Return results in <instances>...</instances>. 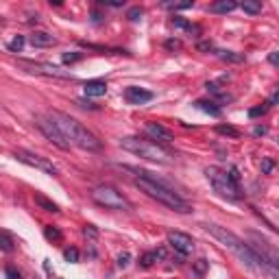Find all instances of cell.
I'll list each match as a JSON object with an SVG mask.
<instances>
[{
	"label": "cell",
	"instance_id": "6da1fadb",
	"mask_svg": "<svg viewBox=\"0 0 279 279\" xmlns=\"http://www.w3.org/2000/svg\"><path fill=\"white\" fill-rule=\"evenodd\" d=\"M127 170L135 172V185L146 196H151L153 201L161 203L164 207L177 212V214H190V212H192L190 201H185L183 196L175 190V188L168 185L157 175H153V172H149V170H140V168H127Z\"/></svg>",
	"mask_w": 279,
	"mask_h": 279
},
{
	"label": "cell",
	"instance_id": "7a4b0ae2",
	"mask_svg": "<svg viewBox=\"0 0 279 279\" xmlns=\"http://www.w3.org/2000/svg\"><path fill=\"white\" fill-rule=\"evenodd\" d=\"M205 231H207L212 238H216V240L223 244V247L231 249V251L236 253V258L240 260L244 266H249L251 270H255V273H266V275H268L264 262H262V260L255 255V251H253L249 244L242 240V238H238L234 231H229L227 227H220V225H214V223H207V225H205Z\"/></svg>",
	"mask_w": 279,
	"mask_h": 279
},
{
	"label": "cell",
	"instance_id": "3957f363",
	"mask_svg": "<svg viewBox=\"0 0 279 279\" xmlns=\"http://www.w3.org/2000/svg\"><path fill=\"white\" fill-rule=\"evenodd\" d=\"M48 118H51L53 125L61 131V135L68 140L70 146H79V149H83V151H98L101 149L98 137L87 127L81 125L77 118H72L63 111H48Z\"/></svg>",
	"mask_w": 279,
	"mask_h": 279
},
{
	"label": "cell",
	"instance_id": "277c9868",
	"mask_svg": "<svg viewBox=\"0 0 279 279\" xmlns=\"http://www.w3.org/2000/svg\"><path fill=\"white\" fill-rule=\"evenodd\" d=\"M120 146L129 153L137 155L142 159H149V161H157V164H170L172 161V153L168 149H164L161 144L153 142V140H144V137H122L120 140Z\"/></svg>",
	"mask_w": 279,
	"mask_h": 279
},
{
	"label": "cell",
	"instance_id": "5b68a950",
	"mask_svg": "<svg viewBox=\"0 0 279 279\" xmlns=\"http://www.w3.org/2000/svg\"><path fill=\"white\" fill-rule=\"evenodd\" d=\"M205 177H207V181L214 188V192H218L223 199H229V201L242 199V188L231 177V172H227L218 166H210V168H205Z\"/></svg>",
	"mask_w": 279,
	"mask_h": 279
},
{
	"label": "cell",
	"instance_id": "8992f818",
	"mask_svg": "<svg viewBox=\"0 0 279 279\" xmlns=\"http://www.w3.org/2000/svg\"><path fill=\"white\" fill-rule=\"evenodd\" d=\"M92 201L98 203L105 210H116V212H129L131 210V201L122 194L116 185L109 183H101L92 190Z\"/></svg>",
	"mask_w": 279,
	"mask_h": 279
},
{
	"label": "cell",
	"instance_id": "52a82bcc",
	"mask_svg": "<svg viewBox=\"0 0 279 279\" xmlns=\"http://www.w3.org/2000/svg\"><path fill=\"white\" fill-rule=\"evenodd\" d=\"M249 238H251V242H247V244H249L253 251H255V255H258L262 262H264L268 275L275 279V277H277V266H279V255H277L275 244H270L266 238H262V236L255 234V231H251Z\"/></svg>",
	"mask_w": 279,
	"mask_h": 279
},
{
	"label": "cell",
	"instance_id": "ba28073f",
	"mask_svg": "<svg viewBox=\"0 0 279 279\" xmlns=\"http://www.w3.org/2000/svg\"><path fill=\"white\" fill-rule=\"evenodd\" d=\"M13 157L18 159V161H22V164H27V166H31V168L46 172V175H53V177L59 175V168H57L48 157H42V155H37V153H31V151L18 149V151L13 153Z\"/></svg>",
	"mask_w": 279,
	"mask_h": 279
},
{
	"label": "cell",
	"instance_id": "9c48e42d",
	"mask_svg": "<svg viewBox=\"0 0 279 279\" xmlns=\"http://www.w3.org/2000/svg\"><path fill=\"white\" fill-rule=\"evenodd\" d=\"M35 125L39 127V131H42V133H44L48 140H51V142H53L55 146H59L61 151H68V149H70L68 140H65V137L61 135V131L53 125V120L48 118V116H46V118H44V116H39V118L35 120Z\"/></svg>",
	"mask_w": 279,
	"mask_h": 279
},
{
	"label": "cell",
	"instance_id": "30bf717a",
	"mask_svg": "<svg viewBox=\"0 0 279 279\" xmlns=\"http://www.w3.org/2000/svg\"><path fill=\"white\" fill-rule=\"evenodd\" d=\"M168 244L172 251H177L179 255H190L194 251V240L183 231H168Z\"/></svg>",
	"mask_w": 279,
	"mask_h": 279
},
{
	"label": "cell",
	"instance_id": "8fae6325",
	"mask_svg": "<svg viewBox=\"0 0 279 279\" xmlns=\"http://www.w3.org/2000/svg\"><path fill=\"white\" fill-rule=\"evenodd\" d=\"M22 65L33 75H44V77H57V79H72L70 72H63L59 65H48V63H31L22 61Z\"/></svg>",
	"mask_w": 279,
	"mask_h": 279
},
{
	"label": "cell",
	"instance_id": "7c38bea8",
	"mask_svg": "<svg viewBox=\"0 0 279 279\" xmlns=\"http://www.w3.org/2000/svg\"><path fill=\"white\" fill-rule=\"evenodd\" d=\"M146 135H149L151 140H157V144H168L175 140V135H172V131L166 129L164 125H159V122H146Z\"/></svg>",
	"mask_w": 279,
	"mask_h": 279
},
{
	"label": "cell",
	"instance_id": "4fadbf2b",
	"mask_svg": "<svg viewBox=\"0 0 279 279\" xmlns=\"http://www.w3.org/2000/svg\"><path fill=\"white\" fill-rule=\"evenodd\" d=\"M125 98H127V103H131V105H144V103L153 101L155 94L149 92V89H144V87L129 85V87L125 89Z\"/></svg>",
	"mask_w": 279,
	"mask_h": 279
},
{
	"label": "cell",
	"instance_id": "5bb4252c",
	"mask_svg": "<svg viewBox=\"0 0 279 279\" xmlns=\"http://www.w3.org/2000/svg\"><path fill=\"white\" fill-rule=\"evenodd\" d=\"M29 44L35 46V48H48V46H55L57 39L51 35V33H44V31H35L33 35L29 37Z\"/></svg>",
	"mask_w": 279,
	"mask_h": 279
},
{
	"label": "cell",
	"instance_id": "9a60e30c",
	"mask_svg": "<svg viewBox=\"0 0 279 279\" xmlns=\"http://www.w3.org/2000/svg\"><path fill=\"white\" fill-rule=\"evenodd\" d=\"M83 92H85V96H105L107 85H105L103 81H87L83 85Z\"/></svg>",
	"mask_w": 279,
	"mask_h": 279
},
{
	"label": "cell",
	"instance_id": "2e32d148",
	"mask_svg": "<svg viewBox=\"0 0 279 279\" xmlns=\"http://www.w3.org/2000/svg\"><path fill=\"white\" fill-rule=\"evenodd\" d=\"M236 7L238 5L234 3V0H218V3L210 5V11L212 13H229V11H234Z\"/></svg>",
	"mask_w": 279,
	"mask_h": 279
},
{
	"label": "cell",
	"instance_id": "e0dca14e",
	"mask_svg": "<svg viewBox=\"0 0 279 279\" xmlns=\"http://www.w3.org/2000/svg\"><path fill=\"white\" fill-rule=\"evenodd\" d=\"M35 203H37L42 210H46V212H53V214H57V212H59V205L53 203L51 199H46V196H44L42 192H35Z\"/></svg>",
	"mask_w": 279,
	"mask_h": 279
},
{
	"label": "cell",
	"instance_id": "ac0fdd59",
	"mask_svg": "<svg viewBox=\"0 0 279 279\" xmlns=\"http://www.w3.org/2000/svg\"><path fill=\"white\" fill-rule=\"evenodd\" d=\"M15 249V240L9 231H5V229H0V251L5 253H11Z\"/></svg>",
	"mask_w": 279,
	"mask_h": 279
},
{
	"label": "cell",
	"instance_id": "d6986e66",
	"mask_svg": "<svg viewBox=\"0 0 279 279\" xmlns=\"http://www.w3.org/2000/svg\"><path fill=\"white\" fill-rule=\"evenodd\" d=\"M196 107H199L201 111H205V113H210V116H214V118L220 116V107L214 101H196Z\"/></svg>",
	"mask_w": 279,
	"mask_h": 279
},
{
	"label": "cell",
	"instance_id": "ffe728a7",
	"mask_svg": "<svg viewBox=\"0 0 279 279\" xmlns=\"http://www.w3.org/2000/svg\"><path fill=\"white\" fill-rule=\"evenodd\" d=\"M159 258H166V251H164V249H159V251H151V253H146V255H142L140 264H142L144 268H149V266H153V262H157Z\"/></svg>",
	"mask_w": 279,
	"mask_h": 279
},
{
	"label": "cell",
	"instance_id": "44dd1931",
	"mask_svg": "<svg viewBox=\"0 0 279 279\" xmlns=\"http://www.w3.org/2000/svg\"><path fill=\"white\" fill-rule=\"evenodd\" d=\"M207 266H210V262L205 260V258H201V260H196L194 264H192V273L196 277H205V273H207Z\"/></svg>",
	"mask_w": 279,
	"mask_h": 279
},
{
	"label": "cell",
	"instance_id": "7402d4cb",
	"mask_svg": "<svg viewBox=\"0 0 279 279\" xmlns=\"http://www.w3.org/2000/svg\"><path fill=\"white\" fill-rule=\"evenodd\" d=\"M240 7L244 13H251V15H258L262 11V3H255V0H244Z\"/></svg>",
	"mask_w": 279,
	"mask_h": 279
},
{
	"label": "cell",
	"instance_id": "603a6c76",
	"mask_svg": "<svg viewBox=\"0 0 279 279\" xmlns=\"http://www.w3.org/2000/svg\"><path fill=\"white\" fill-rule=\"evenodd\" d=\"M216 133H220V135H227V137H240V131H238L236 127H231V125H218L216 127Z\"/></svg>",
	"mask_w": 279,
	"mask_h": 279
},
{
	"label": "cell",
	"instance_id": "cb8c5ba5",
	"mask_svg": "<svg viewBox=\"0 0 279 279\" xmlns=\"http://www.w3.org/2000/svg\"><path fill=\"white\" fill-rule=\"evenodd\" d=\"M216 55H218L223 61H234V63H238V61H242V59H244L242 55H234L231 51H216Z\"/></svg>",
	"mask_w": 279,
	"mask_h": 279
},
{
	"label": "cell",
	"instance_id": "d4e9b609",
	"mask_svg": "<svg viewBox=\"0 0 279 279\" xmlns=\"http://www.w3.org/2000/svg\"><path fill=\"white\" fill-rule=\"evenodd\" d=\"M166 9H172V11H181V9H192L194 3L192 0H188V3H164Z\"/></svg>",
	"mask_w": 279,
	"mask_h": 279
},
{
	"label": "cell",
	"instance_id": "484cf974",
	"mask_svg": "<svg viewBox=\"0 0 279 279\" xmlns=\"http://www.w3.org/2000/svg\"><path fill=\"white\" fill-rule=\"evenodd\" d=\"M172 27H177V29H183V31H199V27H194V24H190L188 20H183V18H175L172 20Z\"/></svg>",
	"mask_w": 279,
	"mask_h": 279
},
{
	"label": "cell",
	"instance_id": "4316f807",
	"mask_svg": "<svg viewBox=\"0 0 279 279\" xmlns=\"http://www.w3.org/2000/svg\"><path fill=\"white\" fill-rule=\"evenodd\" d=\"M44 236L48 238V240H61V231L57 227H53V225H48L44 229Z\"/></svg>",
	"mask_w": 279,
	"mask_h": 279
},
{
	"label": "cell",
	"instance_id": "83f0119b",
	"mask_svg": "<svg viewBox=\"0 0 279 279\" xmlns=\"http://www.w3.org/2000/svg\"><path fill=\"white\" fill-rule=\"evenodd\" d=\"M22 48H24V37H22V35L13 37L11 42H9V51H11V53H20Z\"/></svg>",
	"mask_w": 279,
	"mask_h": 279
},
{
	"label": "cell",
	"instance_id": "f1b7e54d",
	"mask_svg": "<svg viewBox=\"0 0 279 279\" xmlns=\"http://www.w3.org/2000/svg\"><path fill=\"white\" fill-rule=\"evenodd\" d=\"M268 107H270V105H268V103H264V105H262V107H253V109L249 111V116H251V118H258V116H264V113L268 111Z\"/></svg>",
	"mask_w": 279,
	"mask_h": 279
},
{
	"label": "cell",
	"instance_id": "f546056e",
	"mask_svg": "<svg viewBox=\"0 0 279 279\" xmlns=\"http://www.w3.org/2000/svg\"><path fill=\"white\" fill-rule=\"evenodd\" d=\"M63 258L75 264V262H79V251H77L75 247H72V249H65V251H63Z\"/></svg>",
	"mask_w": 279,
	"mask_h": 279
},
{
	"label": "cell",
	"instance_id": "4dcf8cb0",
	"mask_svg": "<svg viewBox=\"0 0 279 279\" xmlns=\"http://www.w3.org/2000/svg\"><path fill=\"white\" fill-rule=\"evenodd\" d=\"M129 262H131V255H129V253H120V255H118V266H120V268H127Z\"/></svg>",
	"mask_w": 279,
	"mask_h": 279
},
{
	"label": "cell",
	"instance_id": "1f68e13d",
	"mask_svg": "<svg viewBox=\"0 0 279 279\" xmlns=\"http://www.w3.org/2000/svg\"><path fill=\"white\" fill-rule=\"evenodd\" d=\"M79 59H81L79 53H65V55H63V63H75V61H79Z\"/></svg>",
	"mask_w": 279,
	"mask_h": 279
},
{
	"label": "cell",
	"instance_id": "d6a6232c",
	"mask_svg": "<svg viewBox=\"0 0 279 279\" xmlns=\"http://www.w3.org/2000/svg\"><path fill=\"white\" fill-rule=\"evenodd\" d=\"M273 166H275L273 159H264V161H262V172H264V175H268V172L273 170Z\"/></svg>",
	"mask_w": 279,
	"mask_h": 279
},
{
	"label": "cell",
	"instance_id": "836d02e7",
	"mask_svg": "<svg viewBox=\"0 0 279 279\" xmlns=\"http://www.w3.org/2000/svg\"><path fill=\"white\" fill-rule=\"evenodd\" d=\"M140 15H142V9H140V7H133V9L127 13V18H129V20H137Z\"/></svg>",
	"mask_w": 279,
	"mask_h": 279
},
{
	"label": "cell",
	"instance_id": "e575fe53",
	"mask_svg": "<svg viewBox=\"0 0 279 279\" xmlns=\"http://www.w3.org/2000/svg\"><path fill=\"white\" fill-rule=\"evenodd\" d=\"M5 273H7V279H20V273H18V270H15L13 266H7Z\"/></svg>",
	"mask_w": 279,
	"mask_h": 279
},
{
	"label": "cell",
	"instance_id": "d590c367",
	"mask_svg": "<svg viewBox=\"0 0 279 279\" xmlns=\"http://www.w3.org/2000/svg\"><path fill=\"white\" fill-rule=\"evenodd\" d=\"M101 5H107V7H122L120 0H103Z\"/></svg>",
	"mask_w": 279,
	"mask_h": 279
},
{
	"label": "cell",
	"instance_id": "8d00e7d4",
	"mask_svg": "<svg viewBox=\"0 0 279 279\" xmlns=\"http://www.w3.org/2000/svg\"><path fill=\"white\" fill-rule=\"evenodd\" d=\"M199 48H201V51H212V48H214V46H212V42H201V44H199Z\"/></svg>",
	"mask_w": 279,
	"mask_h": 279
},
{
	"label": "cell",
	"instance_id": "74e56055",
	"mask_svg": "<svg viewBox=\"0 0 279 279\" xmlns=\"http://www.w3.org/2000/svg\"><path fill=\"white\" fill-rule=\"evenodd\" d=\"M266 127H255V131H253V133H255V135H266Z\"/></svg>",
	"mask_w": 279,
	"mask_h": 279
},
{
	"label": "cell",
	"instance_id": "f35d334b",
	"mask_svg": "<svg viewBox=\"0 0 279 279\" xmlns=\"http://www.w3.org/2000/svg\"><path fill=\"white\" fill-rule=\"evenodd\" d=\"M85 236H96V229H94L92 225H87V227H85Z\"/></svg>",
	"mask_w": 279,
	"mask_h": 279
},
{
	"label": "cell",
	"instance_id": "ab89813d",
	"mask_svg": "<svg viewBox=\"0 0 279 279\" xmlns=\"http://www.w3.org/2000/svg\"><path fill=\"white\" fill-rule=\"evenodd\" d=\"M268 61L273 63V65H277V53H273V55H270V57H268Z\"/></svg>",
	"mask_w": 279,
	"mask_h": 279
}]
</instances>
